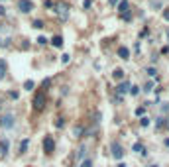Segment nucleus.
<instances>
[{
	"label": "nucleus",
	"instance_id": "f257e3e1",
	"mask_svg": "<svg viewBox=\"0 0 169 167\" xmlns=\"http://www.w3.org/2000/svg\"><path fill=\"white\" fill-rule=\"evenodd\" d=\"M51 6H53V12H55L57 16L61 18L63 22L69 18V6H67V4H63V2H57V4H51Z\"/></svg>",
	"mask_w": 169,
	"mask_h": 167
},
{
	"label": "nucleus",
	"instance_id": "f03ea898",
	"mask_svg": "<svg viewBox=\"0 0 169 167\" xmlns=\"http://www.w3.org/2000/svg\"><path fill=\"white\" fill-rule=\"evenodd\" d=\"M45 102H47V96H45V90H39V92H37V94L34 96V108H35V110H43Z\"/></svg>",
	"mask_w": 169,
	"mask_h": 167
},
{
	"label": "nucleus",
	"instance_id": "7ed1b4c3",
	"mask_svg": "<svg viewBox=\"0 0 169 167\" xmlns=\"http://www.w3.org/2000/svg\"><path fill=\"white\" fill-rule=\"evenodd\" d=\"M0 126H2V128H6V130H10V128L14 126V114H12V112L4 114V116L0 118Z\"/></svg>",
	"mask_w": 169,
	"mask_h": 167
},
{
	"label": "nucleus",
	"instance_id": "20e7f679",
	"mask_svg": "<svg viewBox=\"0 0 169 167\" xmlns=\"http://www.w3.org/2000/svg\"><path fill=\"white\" fill-rule=\"evenodd\" d=\"M18 8H20V12L30 14V12L34 10V2H32V0H20V2H18Z\"/></svg>",
	"mask_w": 169,
	"mask_h": 167
},
{
	"label": "nucleus",
	"instance_id": "39448f33",
	"mask_svg": "<svg viewBox=\"0 0 169 167\" xmlns=\"http://www.w3.org/2000/svg\"><path fill=\"white\" fill-rule=\"evenodd\" d=\"M53 148H55L53 138H51V136H45V138H43V151H45V153H51Z\"/></svg>",
	"mask_w": 169,
	"mask_h": 167
},
{
	"label": "nucleus",
	"instance_id": "423d86ee",
	"mask_svg": "<svg viewBox=\"0 0 169 167\" xmlns=\"http://www.w3.org/2000/svg\"><path fill=\"white\" fill-rule=\"evenodd\" d=\"M110 150H112L114 159H122V157H124V150H122V146H120V144H116V142H114V144L110 146Z\"/></svg>",
	"mask_w": 169,
	"mask_h": 167
},
{
	"label": "nucleus",
	"instance_id": "0eeeda50",
	"mask_svg": "<svg viewBox=\"0 0 169 167\" xmlns=\"http://www.w3.org/2000/svg\"><path fill=\"white\" fill-rule=\"evenodd\" d=\"M128 88H130V83H126V81H124V83H120L118 86H116V92H118V96H122L124 92H128Z\"/></svg>",
	"mask_w": 169,
	"mask_h": 167
},
{
	"label": "nucleus",
	"instance_id": "6e6552de",
	"mask_svg": "<svg viewBox=\"0 0 169 167\" xmlns=\"http://www.w3.org/2000/svg\"><path fill=\"white\" fill-rule=\"evenodd\" d=\"M8 150H10V144H8L6 140H2V142H0V153H2V155H6Z\"/></svg>",
	"mask_w": 169,
	"mask_h": 167
},
{
	"label": "nucleus",
	"instance_id": "1a4fd4ad",
	"mask_svg": "<svg viewBox=\"0 0 169 167\" xmlns=\"http://www.w3.org/2000/svg\"><path fill=\"white\" fill-rule=\"evenodd\" d=\"M118 55H120V57H122V59H128V57H130V49L122 45V47H120V49H118Z\"/></svg>",
	"mask_w": 169,
	"mask_h": 167
},
{
	"label": "nucleus",
	"instance_id": "9d476101",
	"mask_svg": "<svg viewBox=\"0 0 169 167\" xmlns=\"http://www.w3.org/2000/svg\"><path fill=\"white\" fill-rule=\"evenodd\" d=\"M51 43H53L55 47H63V37H61V35H55V37L51 39Z\"/></svg>",
	"mask_w": 169,
	"mask_h": 167
},
{
	"label": "nucleus",
	"instance_id": "9b49d317",
	"mask_svg": "<svg viewBox=\"0 0 169 167\" xmlns=\"http://www.w3.org/2000/svg\"><path fill=\"white\" fill-rule=\"evenodd\" d=\"M6 77V61L4 59H0V81Z\"/></svg>",
	"mask_w": 169,
	"mask_h": 167
},
{
	"label": "nucleus",
	"instance_id": "f8f14e48",
	"mask_svg": "<svg viewBox=\"0 0 169 167\" xmlns=\"http://www.w3.org/2000/svg\"><path fill=\"white\" fill-rule=\"evenodd\" d=\"M126 10H128V2H126V0H122V2L118 4V12H122V14H124Z\"/></svg>",
	"mask_w": 169,
	"mask_h": 167
},
{
	"label": "nucleus",
	"instance_id": "ddd939ff",
	"mask_svg": "<svg viewBox=\"0 0 169 167\" xmlns=\"http://www.w3.org/2000/svg\"><path fill=\"white\" fill-rule=\"evenodd\" d=\"M112 77H114V79H116V81H120V79H122V77H124V71H122V69H116V71H114V73H112Z\"/></svg>",
	"mask_w": 169,
	"mask_h": 167
},
{
	"label": "nucleus",
	"instance_id": "4468645a",
	"mask_svg": "<svg viewBox=\"0 0 169 167\" xmlns=\"http://www.w3.org/2000/svg\"><path fill=\"white\" fill-rule=\"evenodd\" d=\"M134 151H138V153H146V150H144V146L138 142V144H134V148H132Z\"/></svg>",
	"mask_w": 169,
	"mask_h": 167
},
{
	"label": "nucleus",
	"instance_id": "2eb2a0df",
	"mask_svg": "<svg viewBox=\"0 0 169 167\" xmlns=\"http://www.w3.org/2000/svg\"><path fill=\"white\" fill-rule=\"evenodd\" d=\"M150 122H152V120H150L148 116H142V118H140V126H144V128H146V126H150Z\"/></svg>",
	"mask_w": 169,
	"mask_h": 167
},
{
	"label": "nucleus",
	"instance_id": "dca6fc26",
	"mask_svg": "<svg viewBox=\"0 0 169 167\" xmlns=\"http://www.w3.org/2000/svg\"><path fill=\"white\" fill-rule=\"evenodd\" d=\"M28 146H30V140H24V142H20V151L24 153V151L28 150Z\"/></svg>",
	"mask_w": 169,
	"mask_h": 167
},
{
	"label": "nucleus",
	"instance_id": "f3484780",
	"mask_svg": "<svg viewBox=\"0 0 169 167\" xmlns=\"http://www.w3.org/2000/svg\"><path fill=\"white\" fill-rule=\"evenodd\" d=\"M32 26H34L35 30H41V28H43V20H34V24H32Z\"/></svg>",
	"mask_w": 169,
	"mask_h": 167
},
{
	"label": "nucleus",
	"instance_id": "a211bd4d",
	"mask_svg": "<svg viewBox=\"0 0 169 167\" xmlns=\"http://www.w3.org/2000/svg\"><path fill=\"white\" fill-rule=\"evenodd\" d=\"M84 155H86V148H84V146H83V148L79 150V153H77V157H79V159H83Z\"/></svg>",
	"mask_w": 169,
	"mask_h": 167
},
{
	"label": "nucleus",
	"instance_id": "6ab92c4d",
	"mask_svg": "<svg viewBox=\"0 0 169 167\" xmlns=\"http://www.w3.org/2000/svg\"><path fill=\"white\" fill-rule=\"evenodd\" d=\"M24 88H26V90H32V88H34V81H26V83H24Z\"/></svg>",
	"mask_w": 169,
	"mask_h": 167
},
{
	"label": "nucleus",
	"instance_id": "aec40b11",
	"mask_svg": "<svg viewBox=\"0 0 169 167\" xmlns=\"http://www.w3.org/2000/svg\"><path fill=\"white\" fill-rule=\"evenodd\" d=\"M128 90H130V94H132V96H136V94L140 92V86H130Z\"/></svg>",
	"mask_w": 169,
	"mask_h": 167
},
{
	"label": "nucleus",
	"instance_id": "412c9836",
	"mask_svg": "<svg viewBox=\"0 0 169 167\" xmlns=\"http://www.w3.org/2000/svg\"><path fill=\"white\" fill-rule=\"evenodd\" d=\"M81 167H92V161H90V159H83V161H81Z\"/></svg>",
	"mask_w": 169,
	"mask_h": 167
},
{
	"label": "nucleus",
	"instance_id": "4be33fe9",
	"mask_svg": "<svg viewBox=\"0 0 169 167\" xmlns=\"http://www.w3.org/2000/svg\"><path fill=\"white\" fill-rule=\"evenodd\" d=\"M83 128H81V126H77V128H75V136H77V138H81V136H83Z\"/></svg>",
	"mask_w": 169,
	"mask_h": 167
},
{
	"label": "nucleus",
	"instance_id": "5701e85b",
	"mask_svg": "<svg viewBox=\"0 0 169 167\" xmlns=\"http://www.w3.org/2000/svg\"><path fill=\"white\" fill-rule=\"evenodd\" d=\"M152 88H153V83H152V81H148V83H146V86H144V90H146V92H150Z\"/></svg>",
	"mask_w": 169,
	"mask_h": 167
},
{
	"label": "nucleus",
	"instance_id": "b1692460",
	"mask_svg": "<svg viewBox=\"0 0 169 167\" xmlns=\"http://www.w3.org/2000/svg\"><path fill=\"white\" fill-rule=\"evenodd\" d=\"M144 112H146V108H144V106L136 108V116H144Z\"/></svg>",
	"mask_w": 169,
	"mask_h": 167
},
{
	"label": "nucleus",
	"instance_id": "393cba45",
	"mask_svg": "<svg viewBox=\"0 0 169 167\" xmlns=\"http://www.w3.org/2000/svg\"><path fill=\"white\" fill-rule=\"evenodd\" d=\"M69 59H71V57H69V53L61 55V63H69Z\"/></svg>",
	"mask_w": 169,
	"mask_h": 167
},
{
	"label": "nucleus",
	"instance_id": "a878e982",
	"mask_svg": "<svg viewBox=\"0 0 169 167\" xmlns=\"http://www.w3.org/2000/svg\"><path fill=\"white\" fill-rule=\"evenodd\" d=\"M37 43H39V45H45V43H47V39L41 35V37H37Z\"/></svg>",
	"mask_w": 169,
	"mask_h": 167
},
{
	"label": "nucleus",
	"instance_id": "bb28decb",
	"mask_svg": "<svg viewBox=\"0 0 169 167\" xmlns=\"http://www.w3.org/2000/svg\"><path fill=\"white\" fill-rule=\"evenodd\" d=\"M55 126H57V128H63V126H65V120H63V118H59V120H57V124H55Z\"/></svg>",
	"mask_w": 169,
	"mask_h": 167
},
{
	"label": "nucleus",
	"instance_id": "cd10ccee",
	"mask_svg": "<svg viewBox=\"0 0 169 167\" xmlns=\"http://www.w3.org/2000/svg\"><path fill=\"white\" fill-rule=\"evenodd\" d=\"M161 112L167 114V112H169V104H161Z\"/></svg>",
	"mask_w": 169,
	"mask_h": 167
},
{
	"label": "nucleus",
	"instance_id": "c85d7f7f",
	"mask_svg": "<svg viewBox=\"0 0 169 167\" xmlns=\"http://www.w3.org/2000/svg\"><path fill=\"white\" fill-rule=\"evenodd\" d=\"M155 73H157V71H155L153 67H150V69H148V75H150V77H155Z\"/></svg>",
	"mask_w": 169,
	"mask_h": 167
},
{
	"label": "nucleus",
	"instance_id": "c756f323",
	"mask_svg": "<svg viewBox=\"0 0 169 167\" xmlns=\"http://www.w3.org/2000/svg\"><path fill=\"white\" fill-rule=\"evenodd\" d=\"M163 20H167V22H169V8L163 10Z\"/></svg>",
	"mask_w": 169,
	"mask_h": 167
},
{
	"label": "nucleus",
	"instance_id": "7c9ffc66",
	"mask_svg": "<svg viewBox=\"0 0 169 167\" xmlns=\"http://www.w3.org/2000/svg\"><path fill=\"white\" fill-rule=\"evenodd\" d=\"M90 4H92V0H84V2H83V8H90Z\"/></svg>",
	"mask_w": 169,
	"mask_h": 167
},
{
	"label": "nucleus",
	"instance_id": "2f4dec72",
	"mask_svg": "<svg viewBox=\"0 0 169 167\" xmlns=\"http://www.w3.org/2000/svg\"><path fill=\"white\" fill-rule=\"evenodd\" d=\"M122 18H124V20H126V22H128V20H132V16H130V14H128V12H124V16H122Z\"/></svg>",
	"mask_w": 169,
	"mask_h": 167
},
{
	"label": "nucleus",
	"instance_id": "473e14b6",
	"mask_svg": "<svg viewBox=\"0 0 169 167\" xmlns=\"http://www.w3.org/2000/svg\"><path fill=\"white\" fill-rule=\"evenodd\" d=\"M4 14H6V8H4V6H0V16H4Z\"/></svg>",
	"mask_w": 169,
	"mask_h": 167
},
{
	"label": "nucleus",
	"instance_id": "72a5a7b5",
	"mask_svg": "<svg viewBox=\"0 0 169 167\" xmlns=\"http://www.w3.org/2000/svg\"><path fill=\"white\" fill-rule=\"evenodd\" d=\"M108 2H110V4L114 6V4H116V2H120V0H108Z\"/></svg>",
	"mask_w": 169,
	"mask_h": 167
},
{
	"label": "nucleus",
	"instance_id": "f704fd0d",
	"mask_svg": "<svg viewBox=\"0 0 169 167\" xmlns=\"http://www.w3.org/2000/svg\"><path fill=\"white\" fill-rule=\"evenodd\" d=\"M118 167H126V165H124V163H118Z\"/></svg>",
	"mask_w": 169,
	"mask_h": 167
},
{
	"label": "nucleus",
	"instance_id": "c9c22d12",
	"mask_svg": "<svg viewBox=\"0 0 169 167\" xmlns=\"http://www.w3.org/2000/svg\"><path fill=\"white\" fill-rule=\"evenodd\" d=\"M165 126H167V128H169V120H167V122H165Z\"/></svg>",
	"mask_w": 169,
	"mask_h": 167
},
{
	"label": "nucleus",
	"instance_id": "e433bc0d",
	"mask_svg": "<svg viewBox=\"0 0 169 167\" xmlns=\"http://www.w3.org/2000/svg\"><path fill=\"white\" fill-rule=\"evenodd\" d=\"M167 37H169V28H167Z\"/></svg>",
	"mask_w": 169,
	"mask_h": 167
},
{
	"label": "nucleus",
	"instance_id": "4c0bfd02",
	"mask_svg": "<svg viewBox=\"0 0 169 167\" xmlns=\"http://www.w3.org/2000/svg\"><path fill=\"white\" fill-rule=\"evenodd\" d=\"M152 167H157V165H152Z\"/></svg>",
	"mask_w": 169,
	"mask_h": 167
}]
</instances>
